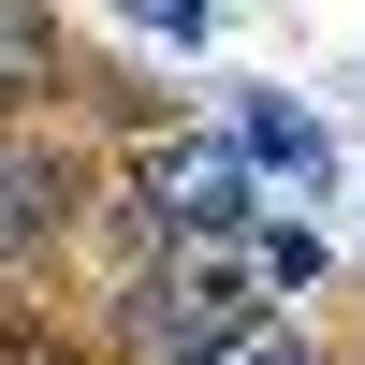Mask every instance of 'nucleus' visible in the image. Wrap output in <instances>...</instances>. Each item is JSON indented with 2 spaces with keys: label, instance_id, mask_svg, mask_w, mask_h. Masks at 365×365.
<instances>
[{
  "label": "nucleus",
  "instance_id": "f257e3e1",
  "mask_svg": "<svg viewBox=\"0 0 365 365\" xmlns=\"http://www.w3.org/2000/svg\"><path fill=\"white\" fill-rule=\"evenodd\" d=\"M88 205H103V175H88L44 117H0V278L58 263V249L88 234Z\"/></svg>",
  "mask_w": 365,
  "mask_h": 365
},
{
  "label": "nucleus",
  "instance_id": "f03ea898",
  "mask_svg": "<svg viewBox=\"0 0 365 365\" xmlns=\"http://www.w3.org/2000/svg\"><path fill=\"white\" fill-rule=\"evenodd\" d=\"M132 220H146V249H175V234H220V220H249V146H132Z\"/></svg>",
  "mask_w": 365,
  "mask_h": 365
},
{
  "label": "nucleus",
  "instance_id": "20e7f679",
  "mask_svg": "<svg viewBox=\"0 0 365 365\" xmlns=\"http://www.w3.org/2000/svg\"><path fill=\"white\" fill-rule=\"evenodd\" d=\"M205 365H322V336H292V322L263 307V322H234V336L205 351Z\"/></svg>",
  "mask_w": 365,
  "mask_h": 365
},
{
  "label": "nucleus",
  "instance_id": "39448f33",
  "mask_svg": "<svg viewBox=\"0 0 365 365\" xmlns=\"http://www.w3.org/2000/svg\"><path fill=\"white\" fill-rule=\"evenodd\" d=\"M249 161H292V190H307V175H322V132L278 117V103H249Z\"/></svg>",
  "mask_w": 365,
  "mask_h": 365
},
{
  "label": "nucleus",
  "instance_id": "7ed1b4c3",
  "mask_svg": "<svg viewBox=\"0 0 365 365\" xmlns=\"http://www.w3.org/2000/svg\"><path fill=\"white\" fill-rule=\"evenodd\" d=\"M88 88V58L58 44V15L44 0H0V117H58Z\"/></svg>",
  "mask_w": 365,
  "mask_h": 365
}]
</instances>
